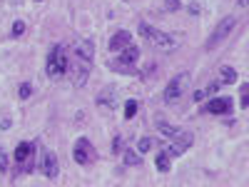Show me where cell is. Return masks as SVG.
I'll list each match as a JSON object with an SVG mask.
<instances>
[{
	"mask_svg": "<svg viewBox=\"0 0 249 187\" xmlns=\"http://www.w3.org/2000/svg\"><path fill=\"white\" fill-rule=\"evenodd\" d=\"M45 70L53 80H60L62 75H68L70 70V60H68V50L62 45H53L48 57H45Z\"/></svg>",
	"mask_w": 249,
	"mask_h": 187,
	"instance_id": "6da1fadb",
	"label": "cell"
},
{
	"mask_svg": "<svg viewBox=\"0 0 249 187\" xmlns=\"http://www.w3.org/2000/svg\"><path fill=\"white\" fill-rule=\"evenodd\" d=\"M140 35L147 40L152 48H157V50H172L175 48V37L172 35H167L164 30H157V28H152L147 23L140 25Z\"/></svg>",
	"mask_w": 249,
	"mask_h": 187,
	"instance_id": "7a4b0ae2",
	"label": "cell"
},
{
	"mask_svg": "<svg viewBox=\"0 0 249 187\" xmlns=\"http://www.w3.org/2000/svg\"><path fill=\"white\" fill-rule=\"evenodd\" d=\"M234 25H237V18H234V15H227V18L222 20V23L214 28V33H212L210 37H207L204 50H210V53H212V50H217V48L224 43V40L230 37V33L234 30Z\"/></svg>",
	"mask_w": 249,
	"mask_h": 187,
	"instance_id": "3957f363",
	"label": "cell"
},
{
	"mask_svg": "<svg viewBox=\"0 0 249 187\" xmlns=\"http://www.w3.org/2000/svg\"><path fill=\"white\" fill-rule=\"evenodd\" d=\"M190 82H192V75H190V73L175 75V77L167 82V88H164V102H167V105H175V102L184 95V90L190 88Z\"/></svg>",
	"mask_w": 249,
	"mask_h": 187,
	"instance_id": "277c9868",
	"label": "cell"
},
{
	"mask_svg": "<svg viewBox=\"0 0 249 187\" xmlns=\"http://www.w3.org/2000/svg\"><path fill=\"white\" fill-rule=\"evenodd\" d=\"M140 60V48L137 45H127V48H122L120 50V55H117V60H112V70H117V73H135V62Z\"/></svg>",
	"mask_w": 249,
	"mask_h": 187,
	"instance_id": "5b68a950",
	"label": "cell"
},
{
	"mask_svg": "<svg viewBox=\"0 0 249 187\" xmlns=\"http://www.w3.org/2000/svg\"><path fill=\"white\" fill-rule=\"evenodd\" d=\"M72 157H75V162L77 165H92L95 162V148H92V142L88 140V137H80L77 142H75V148H72Z\"/></svg>",
	"mask_w": 249,
	"mask_h": 187,
	"instance_id": "8992f818",
	"label": "cell"
},
{
	"mask_svg": "<svg viewBox=\"0 0 249 187\" xmlns=\"http://www.w3.org/2000/svg\"><path fill=\"white\" fill-rule=\"evenodd\" d=\"M33 155H35V145L33 142H20L15 148V162L20 165V172H30Z\"/></svg>",
	"mask_w": 249,
	"mask_h": 187,
	"instance_id": "52a82bcc",
	"label": "cell"
},
{
	"mask_svg": "<svg viewBox=\"0 0 249 187\" xmlns=\"http://www.w3.org/2000/svg\"><path fill=\"white\" fill-rule=\"evenodd\" d=\"M40 172L48 180H55L60 175V162H57V155L53 150H43V155H40Z\"/></svg>",
	"mask_w": 249,
	"mask_h": 187,
	"instance_id": "ba28073f",
	"label": "cell"
},
{
	"mask_svg": "<svg viewBox=\"0 0 249 187\" xmlns=\"http://www.w3.org/2000/svg\"><path fill=\"white\" fill-rule=\"evenodd\" d=\"M90 65H92L90 60L77 57V60H75V65L68 70V75H72V85H75V88H82V85L88 82V77H90Z\"/></svg>",
	"mask_w": 249,
	"mask_h": 187,
	"instance_id": "9c48e42d",
	"label": "cell"
},
{
	"mask_svg": "<svg viewBox=\"0 0 249 187\" xmlns=\"http://www.w3.org/2000/svg\"><path fill=\"white\" fill-rule=\"evenodd\" d=\"M232 105H234V100L230 95H224V97H214L210 100L204 105V112H210V115H230L232 112Z\"/></svg>",
	"mask_w": 249,
	"mask_h": 187,
	"instance_id": "30bf717a",
	"label": "cell"
},
{
	"mask_svg": "<svg viewBox=\"0 0 249 187\" xmlns=\"http://www.w3.org/2000/svg\"><path fill=\"white\" fill-rule=\"evenodd\" d=\"M130 43H132V35H130L127 30H120V33H115L112 40H110V50H112V53H120L122 48H127Z\"/></svg>",
	"mask_w": 249,
	"mask_h": 187,
	"instance_id": "8fae6325",
	"label": "cell"
},
{
	"mask_svg": "<svg viewBox=\"0 0 249 187\" xmlns=\"http://www.w3.org/2000/svg\"><path fill=\"white\" fill-rule=\"evenodd\" d=\"M75 55H77V57H82V60H90V62H92L95 48H92L90 40H77V43H75Z\"/></svg>",
	"mask_w": 249,
	"mask_h": 187,
	"instance_id": "7c38bea8",
	"label": "cell"
},
{
	"mask_svg": "<svg viewBox=\"0 0 249 187\" xmlns=\"http://www.w3.org/2000/svg\"><path fill=\"white\" fill-rule=\"evenodd\" d=\"M157 130H160L164 137H170V140H179V137L184 135V130L175 128V125H170V122H162V120H157Z\"/></svg>",
	"mask_w": 249,
	"mask_h": 187,
	"instance_id": "4fadbf2b",
	"label": "cell"
},
{
	"mask_svg": "<svg viewBox=\"0 0 249 187\" xmlns=\"http://www.w3.org/2000/svg\"><path fill=\"white\" fill-rule=\"evenodd\" d=\"M97 105H100L102 110H112V108H115V90H112V88L102 90V93L97 95Z\"/></svg>",
	"mask_w": 249,
	"mask_h": 187,
	"instance_id": "5bb4252c",
	"label": "cell"
},
{
	"mask_svg": "<svg viewBox=\"0 0 249 187\" xmlns=\"http://www.w3.org/2000/svg\"><path fill=\"white\" fill-rule=\"evenodd\" d=\"M155 168H157L160 172H170V170H172V155H170L167 150H164V152H157Z\"/></svg>",
	"mask_w": 249,
	"mask_h": 187,
	"instance_id": "9a60e30c",
	"label": "cell"
},
{
	"mask_svg": "<svg viewBox=\"0 0 249 187\" xmlns=\"http://www.w3.org/2000/svg\"><path fill=\"white\" fill-rule=\"evenodd\" d=\"M219 80L224 82V85H234V82H237V70L230 68V65L219 68Z\"/></svg>",
	"mask_w": 249,
	"mask_h": 187,
	"instance_id": "2e32d148",
	"label": "cell"
},
{
	"mask_svg": "<svg viewBox=\"0 0 249 187\" xmlns=\"http://www.w3.org/2000/svg\"><path fill=\"white\" fill-rule=\"evenodd\" d=\"M155 145H157L155 137H140V140H137V152H140V155H147Z\"/></svg>",
	"mask_w": 249,
	"mask_h": 187,
	"instance_id": "e0dca14e",
	"label": "cell"
},
{
	"mask_svg": "<svg viewBox=\"0 0 249 187\" xmlns=\"http://www.w3.org/2000/svg\"><path fill=\"white\" fill-rule=\"evenodd\" d=\"M122 157H124V165H130V168H137V165L142 162V157H140L135 150H124V155H122Z\"/></svg>",
	"mask_w": 249,
	"mask_h": 187,
	"instance_id": "ac0fdd59",
	"label": "cell"
},
{
	"mask_svg": "<svg viewBox=\"0 0 249 187\" xmlns=\"http://www.w3.org/2000/svg\"><path fill=\"white\" fill-rule=\"evenodd\" d=\"M135 112H137V100H127L124 102V120L135 117Z\"/></svg>",
	"mask_w": 249,
	"mask_h": 187,
	"instance_id": "d6986e66",
	"label": "cell"
},
{
	"mask_svg": "<svg viewBox=\"0 0 249 187\" xmlns=\"http://www.w3.org/2000/svg\"><path fill=\"white\" fill-rule=\"evenodd\" d=\"M162 8L167 13H177L182 8V3H179V0H162Z\"/></svg>",
	"mask_w": 249,
	"mask_h": 187,
	"instance_id": "ffe728a7",
	"label": "cell"
},
{
	"mask_svg": "<svg viewBox=\"0 0 249 187\" xmlns=\"http://www.w3.org/2000/svg\"><path fill=\"white\" fill-rule=\"evenodd\" d=\"M33 95V85H30V82H23V85H20V90H18V97L20 100H28Z\"/></svg>",
	"mask_w": 249,
	"mask_h": 187,
	"instance_id": "44dd1931",
	"label": "cell"
},
{
	"mask_svg": "<svg viewBox=\"0 0 249 187\" xmlns=\"http://www.w3.org/2000/svg\"><path fill=\"white\" fill-rule=\"evenodd\" d=\"M239 105L242 108H249V82H244V88L239 93Z\"/></svg>",
	"mask_w": 249,
	"mask_h": 187,
	"instance_id": "7402d4cb",
	"label": "cell"
},
{
	"mask_svg": "<svg viewBox=\"0 0 249 187\" xmlns=\"http://www.w3.org/2000/svg\"><path fill=\"white\" fill-rule=\"evenodd\" d=\"M25 28H28V25L23 23V20H15V23H13V30H10V33H13V37H20V35L25 33Z\"/></svg>",
	"mask_w": 249,
	"mask_h": 187,
	"instance_id": "603a6c76",
	"label": "cell"
},
{
	"mask_svg": "<svg viewBox=\"0 0 249 187\" xmlns=\"http://www.w3.org/2000/svg\"><path fill=\"white\" fill-rule=\"evenodd\" d=\"M167 152L172 155V157H177V155H182V152H187V148L184 145H179V142H172L170 148H167Z\"/></svg>",
	"mask_w": 249,
	"mask_h": 187,
	"instance_id": "cb8c5ba5",
	"label": "cell"
},
{
	"mask_svg": "<svg viewBox=\"0 0 249 187\" xmlns=\"http://www.w3.org/2000/svg\"><path fill=\"white\" fill-rule=\"evenodd\" d=\"M8 170V155L3 152V148H0V172Z\"/></svg>",
	"mask_w": 249,
	"mask_h": 187,
	"instance_id": "d4e9b609",
	"label": "cell"
},
{
	"mask_svg": "<svg viewBox=\"0 0 249 187\" xmlns=\"http://www.w3.org/2000/svg\"><path fill=\"white\" fill-rule=\"evenodd\" d=\"M112 152H115V155H120V152H122V140H120V137H115V140H112Z\"/></svg>",
	"mask_w": 249,
	"mask_h": 187,
	"instance_id": "484cf974",
	"label": "cell"
},
{
	"mask_svg": "<svg viewBox=\"0 0 249 187\" xmlns=\"http://www.w3.org/2000/svg\"><path fill=\"white\" fill-rule=\"evenodd\" d=\"M222 85H219V82H210V85H207V90H204V95H212V93H217Z\"/></svg>",
	"mask_w": 249,
	"mask_h": 187,
	"instance_id": "4316f807",
	"label": "cell"
},
{
	"mask_svg": "<svg viewBox=\"0 0 249 187\" xmlns=\"http://www.w3.org/2000/svg\"><path fill=\"white\" fill-rule=\"evenodd\" d=\"M190 13H195V15H197V13H199V5H197V3H192V5H190Z\"/></svg>",
	"mask_w": 249,
	"mask_h": 187,
	"instance_id": "83f0119b",
	"label": "cell"
},
{
	"mask_svg": "<svg viewBox=\"0 0 249 187\" xmlns=\"http://www.w3.org/2000/svg\"><path fill=\"white\" fill-rule=\"evenodd\" d=\"M202 97H204V90H197V93H195V100H197V102H199V100H202Z\"/></svg>",
	"mask_w": 249,
	"mask_h": 187,
	"instance_id": "f1b7e54d",
	"label": "cell"
},
{
	"mask_svg": "<svg viewBox=\"0 0 249 187\" xmlns=\"http://www.w3.org/2000/svg\"><path fill=\"white\" fill-rule=\"evenodd\" d=\"M237 3H239V5H249V0H237Z\"/></svg>",
	"mask_w": 249,
	"mask_h": 187,
	"instance_id": "f546056e",
	"label": "cell"
},
{
	"mask_svg": "<svg viewBox=\"0 0 249 187\" xmlns=\"http://www.w3.org/2000/svg\"><path fill=\"white\" fill-rule=\"evenodd\" d=\"M35 3H43V0H35Z\"/></svg>",
	"mask_w": 249,
	"mask_h": 187,
	"instance_id": "4dcf8cb0",
	"label": "cell"
}]
</instances>
